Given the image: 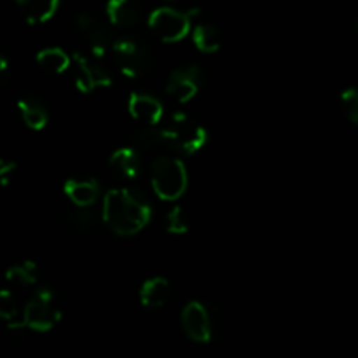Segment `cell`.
<instances>
[{"instance_id":"1","label":"cell","mask_w":358,"mask_h":358,"mask_svg":"<svg viewBox=\"0 0 358 358\" xmlns=\"http://www.w3.org/2000/svg\"><path fill=\"white\" fill-rule=\"evenodd\" d=\"M150 215L152 210L147 199L131 189H110L103 196L101 219L119 236L140 233L150 222Z\"/></svg>"},{"instance_id":"2","label":"cell","mask_w":358,"mask_h":358,"mask_svg":"<svg viewBox=\"0 0 358 358\" xmlns=\"http://www.w3.org/2000/svg\"><path fill=\"white\" fill-rule=\"evenodd\" d=\"M150 182L157 198L163 201H177L187 191V168L177 157H157L152 164Z\"/></svg>"},{"instance_id":"3","label":"cell","mask_w":358,"mask_h":358,"mask_svg":"<svg viewBox=\"0 0 358 358\" xmlns=\"http://www.w3.org/2000/svg\"><path fill=\"white\" fill-rule=\"evenodd\" d=\"M110 51L115 65L126 77H142L152 66V51L149 44L135 35L115 38Z\"/></svg>"},{"instance_id":"4","label":"cell","mask_w":358,"mask_h":358,"mask_svg":"<svg viewBox=\"0 0 358 358\" xmlns=\"http://www.w3.org/2000/svg\"><path fill=\"white\" fill-rule=\"evenodd\" d=\"M161 131H163V145L187 156L199 152L208 143V131L184 114L173 115L170 124L161 128Z\"/></svg>"},{"instance_id":"5","label":"cell","mask_w":358,"mask_h":358,"mask_svg":"<svg viewBox=\"0 0 358 358\" xmlns=\"http://www.w3.org/2000/svg\"><path fill=\"white\" fill-rule=\"evenodd\" d=\"M198 14V10H180L175 7H159L154 13L149 14L150 31L156 35L159 41L173 44L180 42L192 31V20Z\"/></svg>"},{"instance_id":"6","label":"cell","mask_w":358,"mask_h":358,"mask_svg":"<svg viewBox=\"0 0 358 358\" xmlns=\"http://www.w3.org/2000/svg\"><path fill=\"white\" fill-rule=\"evenodd\" d=\"M62 310L56 303L55 292L45 287L37 289L28 303H24V325L35 332H49L58 325Z\"/></svg>"},{"instance_id":"7","label":"cell","mask_w":358,"mask_h":358,"mask_svg":"<svg viewBox=\"0 0 358 358\" xmlns=\"http://www.w3.org/2000/svg\"><path fill=\"white\" fill-rule=\"evenodd\" d=\"M72 70L76 77V86L80 93H93L98 87H108L112 76L100 63L98 56H87L83 52H73Z\"/></svg>"},{"instance_id":"8","label":"cell","mask_w":358,"mask_h":358,"mask_svg":"<svg viewBox=\"0 0 358 358\" xmlns=\"http://www.w3.org/2000/svg\"><path fill=\"white\" fill-rule=\"evenodd\" d=\"M76 23L80 35H83L84 41L90 45V49L93 51L94 56L101 58L108 49H112L114 41H112V31L110 27H108L110 21H105L103 17L98 16V14L84 10V13L77 14Z\"/></svg>"},{"instance_id":"9","label":"cell","mask_w":358,"mask_h":358,"mask_svg":"<svg viewBox=\"0 0 358 358\" xmlns=\"http://www.w3.org/2000/svg\"><path fill=\"white\" fill-rule=\"evenodd\" d=\"M199 90H201V72L192 65L175 69L166 83V93L177 103H189L198 96Z\"/></svg>"},{"instance_id":"10","label":"cell","mask_w":358,"mask_h":358,"mask_svg":"<svg viewBox=\"0 0 358 358\" xmlns=\"http://www.w3.org/2000/svg\"><path fill=\"white\" fill-rule=\"evenodd\" d=\"M180 324L185 336L194 343H208L212 339V318L205 304L191 301L180 313Z\"/></svg>"},{"instance_id":"11","label":"cell","mask_w":358,"mask_h":358,"mask_svg":"<svg viewBox=\"0 0 358 358\" xmlns=\"http://www.w3.org/2000/svg\"><path fill=\"white\" fill-rule=\"evenodd\" d=\"M128 110L133 119L143 122L145 126H157V122L164 115L163 103L156 96L147 93H138V91L129 94Z\"/></svg>"},{"instance_id":"12","label":"cell","mask_w":358,"mask_h":358,"mask_svg":"<svg viewBox=\"0 0 358 358\" xmlns=\"http://www.w3.org/2000/svg\"><path fill=\"white\" fill-rule=\"evenodd\" d=\"M105 14L112 27L133 28L142 21L143 7L140 0H108Z\"/></svg>"},{"instance_id":"13","label":"cell","mask_w":358,"mask_h":358,"mask_svg":"<svg viewBox=\"0 0 358 358\" xmlns=\"http://www.w3.org/2000/svg\"><path fill=\"white\" fill-rule=\"evenodd\" d=\"M65 196L76 206L90 208L100 198V185L93 178H70L63 185Z\"/></svg>"},{"instance_id":"14","label":"cell","mask_w":358,"mask_h":358,"mask_svg":"<svg viewBox=\"0 0 358 358\" xmlns=\"http://www.w3.org/2000/svg\"><path fill=\"white\" fill-rule=\"evenodd\" d=\"M170 299V282L163 276L145 280L140 287V303L147 310H159Z\"/></svg>"},{"instance_id":"15","label":"cell","mask_w":358,"mask_h":358,"mask_svg":"<svg viewBox=\"0 0 358 358\" xmlns=\"http://www.w3.org/2000/svg\"><path fill=\"white\" fill-rule=\"evenodd\" d=\"M17 108H20L21 119H23L28 128L34 129V131H41V129L45 128L49 121V114L41 98L34 96V94H24L17 101Z\"/></svg>"},{"instance_id":"16","label":"cell","mask_w":358,"mask_h":358,"mask_svg":"<svg viewBox=\"0 0 358 358\" xmlns=\"http://www.w3.org/2000/svg\"><path fill=\"white\" fill-rule=\"evenodd\" d=\"M108 164H110L112 171L124 178H136L142 171V159L140 154L135 149L129 147H121L112 156L108 157Z\"/></svg>"},{"instance_id":"17","label":"cell","mask_w":358,"mask_h":358,"mask_svg":"<svg viewBox=\"0 0 358 358\" xmlns=\"http://www.w3.org/2000/svg\"><path fill=\"white\" fill-rule=\"evenodd\" d=\"M24 20L31 24L45 23L56 14L59 0H14Z\"/></svg>"},{"instance_id":"18","label":"cell","mask_w":358,"mask_h":358,"mask_svg":"<svg viewBox=\"0 0 358 358\" xmlns=\"http://www.w3.org/2000/svg\"><path fill=\"white\" fill-rule=\"evenodd\" d=\"M37 65L51 76H59L72 66V58L59 48H45L38 51Z\"/></svg>"},{"instance_id":"19","label":"cell","mask_w":358,"mask_h":358,"mask_svg":"<svg viewBox=\"0 0 358 358\" xmlns=\"http://www.w3.org/2000/svg\"><path fill=\"white\" fill-rule=\"evenodd\" d=\"M192 42L201 52L212 55L222 48V35L210 23H198L192 27Z\"/></svg>"},{"instance_id":"20","label":"cell","mask_w":358,"mask_h":358,"mask_svg":"<svg viewBox=\"0 0 358 358\" xmlns=\"http://www.w3.org/2000/svg\"><path fill=\"white\" fill-rule=\"evenodd\" d=\"M7 285L10 289H31L37 285V266L30 261H24L21 264H14L13 268L7 269L6 273Z\"/></svg>"},{"instance_id":"21","label":"cell","mask_w":358,"mask_h":358,"mask_svg":"<svg viewBox=\"0 0 358 358\" xmlns=\"http://www.w3.org/2000/svg\"><path fill=\"white\" fill-rule=\"evenodd\" d=\"M166 231L170 234H175V236H180V234H185L189 231L187 213L182 206H171L170 212L166 213Z\"/></svg>"},{"instance_id":"22","label":"cell","mask_w":358,"mask_h":358,"mask_svg":"<svg viewBox=\"0 0 358 358\" xmlns=\"http://www.w3.org/2000/svg\"><path fill=\"white\" fill-rule=\"evenodd\" d=\"M341 108L345 112L350 122L358 126V90L357 87H350V90L343 91L341 94Z\"/></svg>"},{"instance_id":"23","label":"cell","mask_w":358,"mask_h":358,"mask_svg":"<svg viewBox=\"0 0 358 358\" xmlns=\"http://www.w3.org/2000/svg\"><path fill=\"white\" fill-rule=\"evenodd\" d=\"M14 170H16V163H14V161H2V163H0V184H2L3 187L9 185L10 175L14 173Z\"/></svg>"},{"instance_id":"24","label":"cell","mask_w":358,"mask_h":358,"mask_svg":"<svg viewBox=\"0 0 358 358\" xmlns=\"http://www.w3.org/2000/svg\"><path fill=\"white\" fill-rule=\"evenodd\" d=\"M357 30H358V17H357Z\"/></svg>"},{"instance_id":"25","label":"cell","mask_w":358,"mask_h":358,"mask_svg":"<svg viewBox=\"0 0 358 358\" xmlns=\"http://www.w3.org/2000/svg\"><path fill=\"white\" fill-rule=\"evenodd\" d=\"M168 2H171V0H168Z\"/></svg>"}]
</instances>
